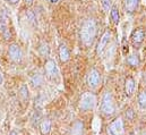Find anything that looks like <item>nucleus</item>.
<instances>
[{"label": "nucleus", "mask_w": 146, "mask_h": 135, "mask_svg": "<svg viewBox=\"0 0 146 135\" xmlns=\"http://www.w3.org/2000/svg\"><path fill=\"white\" fill-rule=\"evenodd\" d=\"M37 51L42 57H49V55H50V45H49V43L45 42V41H42L38 44Z\"/></svg>", "instance_id": "obj_16"}, {"label": "nucleus", "mask_w": 146, "mask_h": 135, "mask_svg": "<svg viewBox=\"0 0 146 135\" xmlns=\"http://www.w3.org/2000/svg\"><path fill=\"white\" fill-rule=\"evenodd\" d=\"M8 56L14 63L18 64L23 59V51L17 43H11L8 48Z\"/></svg>", "instance_id": "obj_9"}, {"label": "nucleus", "mask_w": 146, "mask_h": 135, "mask_svg": "<svg viewBox=\"0 0 146 135\" xmlns=\"http://www.w3.org/2000/svg\"><path fill=\"white\" fill-rule=\"evenodd\" d=\"M131 135H134V134H131Z\"/></svg>", "instance_id": "obj_29"}, {"label": "nucleus", "mask_w": 146, "mask_h": 135, "mask_svg": "<svg viewBox=\"0 0 146 135\" xmlns=\"http://www.w3.org/2000/svg\"><path fill=\"white\" fill-rule=\"evenodd\" d=\"M10 5H17L18 2H19V0H7Z\"/></svg>", "instance_id": "obj_23"}, {"label": "nucleus", "mask_w": 146, "mask_h": 135, "mask_svg": "<svg viewBox=\"0 0 146 135\" xmlns=\"http://www.w3.org/2000/svg\"><path fill=\"white\" fill-rule=\"evenodd\" d=\"M100 110L104 116H111L114 114L115 111V104L112 94L109 91L104 92L101 99V106H100Z\"/></svg>", "instance_id": "obj_2"}, {"label": "nucleus", "mask_w": 146, "mask_h": 135, "mask_svg": "<svg viewBox=\"0 0 146 135\" xmlns=\"http://www.w3.org/2000/svg\"><path fill=\"white\" fill-rule=\"evenodd\" d=\"M2 82H3V77H2V74L0 73V84H2Z\"/></svg>", "instance_id": "obj_26"}, {"label": "nucleus", "mask_w": 146, "mask_h": 135, "mask_svg": "<svg viewBox=\"0 0 146 135\" xmlns=\"http://www.w3.org/2000/svg\"><path fill=\"white\" fill-rule=\"evenodd\" d=\"M136 88V82L133 76H128L125 81V93L127 97H131Z\"/></svg>", "instance_id": "obj_11"}, {"label": "nucleus", "mask_w": 146, "mask_h": 135, "mask_svg": "<svg viewBox=\"0 0 146 135\" xmlns=\"http://www.w3.org/2000/svg\"><path fill=\"white\" fill-rule=\"evenodd\" d=\"M111 37H112V33H111V31L109 29L106 30L103 32V34L101 35V37L99 40V43H98V48H96V53L99 56H101L106 51V49L108 48L110 41H111Z\"/></svg>", "instance_id": "obj_8"}, {"label": "nucleus", "mask_w": 146, "mask_h": 135, "mask_svg": "<svg viewBox=\"0 0 146 135\" xmlns=\"http://www.w3.org/2000/svg\"><path fill=\"white\" fill-rule=\"evenodd\" d=\"M141 0H123V7L126 13L128 14H134L139 6Z\"/></svg>", "instance_id": "obj_12"}, {"label": "nucleus", "mask_w": 146, "mask_h": 135, "mask_svg": "<svg viewBox=\"0 0 146 135\" xmlns=\"http://www.w3.org/2000/svg\"><path fill=\"white\" fill-rule=\"evenodd\" d=\"M0 33L2 34L3 39L7 40V41H8V40H11V37H13L10 30L8 29L6 22H3V21H0Z\"/></svg>", "instance_id": "obj_18"}, {"label": "nucleus", "mask_w": 146, "mask_h": 135, "mask_svg": "<svg viewBox=\"0 0 146 135\" xmlns=\"http://www.w3.org/2000/svg\"><path fill=\"white\" fill-rule=\"evenodd\" d=\"M110 18H111L113 24H115V25L119 24V22H120V11H119L118 6H115V5L112 6V8L110 10Z\"/></svg>", "instance_id": "obj_15"}, {"label": "nucleus", "mask_w": 146, "mask_h": 135, "mask_svg": "<svg viewBox=\"0 0 146 135\" xmlns=\"http://www.w3.org/2000/svg\"><path fill=\"white\" fill-rule=\"evenodd\" d=\"M144 80H145V83H146V73H145V75H144Z\"/></svg>", "instance_id": "obj_28"}, {"label": "nucleus", "mask_w": 146, "mask_h": 135, "mask_svg": "<svg viewBox=\"0 0 146 135\" xmlns=\"http://www.w3.org/2000/svg\"><path fill=\"white\" fill-rule=\"evenodd\" d=\"M98 35V25L94 18H87L83 22L79 30V39L84 47L90 48L95 42Z\"/></svg>", "instance_id": "obj_1"}, {"label": "nucleus", "mask_w": 146, "mask_h": 135, "mask_svg": "<svg viewBox=\"0 0 146 135\" xmlns=\"http://www.w3.org/2000/svg\"><path fill=\"white\" fill-rule=\"evenodd\" d=\"M126 63L130 67H134V68L139 67L141 66V57H139L138 53H131V55H129L127 57Z\"/></svg>", "instance_id": "obj_14"}, {"label": "nucleus", "mask_w": 146, "mask_h": 135, "mask_svg": "<svg viewBox=\"0 0 146 135\" xmlns=\"http://www.w3.org/2000/svg\"><path fill=\"white\" fill-rule=\"evenodd\" d=\"M44 73L46 78L50 81H57L59 78V69L57 66V63L53 59L51 58L46 59L44 64Z\"/></svg>", "instance_id": "obj_4"}, {"label": "nucleus", "mask_w": 146, "mask_h": 135, "mask_svg": "<svg viewBox=\"0 0 146 135\" xmlns=\"http://www.w3.org/2000/svg\"><path fill=\"white\" fill-rule=\"evenodd\" d=\"M48 1H49L50 3H57V2L59 1V0H48Z\"/></svg>", "instance_id": "obj_25"}, {"label": "nucleus", "mask_w": 146, "mask_h": 135, "mask_svg": "<svg viewBox=\"0 0 146 135\" xmlns=\"http://www.w3.org/2000/svg\"><path fill=\"white\" fill-rule=\"evenodd\" d=\"M138 106L142 110H145L146 109V90L145 91H142L139 94H138Z\"/></svg>", "instance_id": "obj_20"}, {"label": "nucleus", "mask_w": 146, "mask_h": 135, "mask_svg": "<svg viewBox=\"0 0 146 135\" xmlns=\"http://www.w3.org/2000/svg\"><path fill=\"white\" fill-rule=\"evenodd\" d=\"M85 132V126L84 123L82 120H76L72 126V131H70V135H84Z\"/></svg>", "instance_id": "obj_13"}, {"label": "nucleus", "mask_w": 146, "mask_h": 135, "mask_svg": "<svg viewBox=\"0 0 146 135\" xmlns=\"http://www.w3.org/2000/svg\"><path fill=\"white\" fill-rule=\"evenodd\" d=\"M144 135H146V134H144Z\"/></svg>", "instance_id": "obj_30"}, {"label": "nucleus", "mask_w": 146, "mask_h": 135, "mask_svg": "<svg viewBox=\"0 0 146 135\" xmlns=\"http://www.w3.org/2000/svg\"><path fill=\"white\" fill-rule=\"evenodd\" d=\"M58 55H59L61 63H67L70 59V51L65 43H60V45L58 48Z\"/></svg>", "instance_id": "obj_10"}, {"label": "nucleus", "mask_w": 146, "mask_h": 135, "mask_svg": "<svg viewBox=\"0 0 146 135\" xmlns=\"http://www.w3.org/2000/svg\"><path fill=\"white\" fill-rule=\"evenodd\" d=\"M96 104V97L92 92H85L82 94L79 100V109L82 111H90L94 109Z\"/></svg>", "instance_id": "obj_3"}, {"label": "nucleus", "mask_w": 146, "mask_h": 135, "mask_svg": "<svg viewBox=\"0 0 146 135\" xmlns=\"http://www.w3.org/2000/svg\"><path fill=\"white\" fill-rule=\"evenodd\" d=\"M19 93H21V97H22V99H23V100H27V99H29V97H30L27 85L23 84V85H22V88H21V90H19Z\"/></svg>", "instance_id": "obj_22"}, {"label": "nucleus", "mask_w": 146, "mask_h": 135, "mask_svg": "<svg viewBox=\"0 0 146 135\" xmlns=\"http://www.w3.org/2000/svg\"><path fill=\"white\" fill-rule=\"evenodd\" d=\"M108 135H125L123 128V120L121 117L115 118L107 128Z\"/></svg>", "instance_id": "obj_7"}, {"label": "nucleus", "mask_w": 146, "mask_h": 135, "mask_svg": "<svg viewBox=\"0 0 146 135\" xmlns=\"http://www.w3.org/2000/svg\"><path fill=\"white\" fill-rule=\"evenodd\" d=\"M86 82L91 89H96L101 83V73L95 67L91 68L86 76Z\"/></svg>", "instance_id": "obj_6"}, {"label": "nucleus", "mask_w": 146, "mask_h": 135, "mask_svg": "<svg viewBox=\"0 0 146 135\" xmlns=\"http://www.w3.org/2000/svg\"><path fill=\"white\" fill-rule=\"evenodd\" d=\"M10 135H18V134H17V133H16V132H15V131H13V132H11V133H10Z\"/></svg>", "instance_id": "obj_27"}, {"label": "nucleus", "mask_w": 146, "mask_h": 135, "mask_svg": "<svg viewBox=\"0 0 146 135\" xmlns=\"http://www.w3.org/2000/svg\"><path fill=\"white\" fill-rule=\"evenodd\" d=\"M33 1H34V0H25V2H26L27 5H32V3H33Z\"/></svg>", "instance_id": "obj_24"}, {"label": "nucleus", "mask_w": 146, "mask_h": 135, "mask_svg": "<svg viewBox=\"0 0 146 135\" xmlns=\"http://www.w3.org/2000/svg\"><path fill=\"white\" fill-rule=\"evenodd\" d=\"M51 131V120L50 119H43L40 123V132L42 135H48Z\"/></svg>", "instance_id": "obj_17"}, {"label": "nucleus", "mask_w": 146, "mask_h": 135, "mask_svg": "<svg viewBox=\"0 0 146 135\" xmlns=\"http://www.w3.org/2000/svg\"><path fill=\"white\" fill-rule=\"evenodd\" d=\"M30 83H31V85H32L34 89H37V88L42 86V84H43V77H42V75H40L38 73L34 74L33 76H31Z\"/></svg>", "instance_id": "obj_19"}, {"label": "nucleus", "mask_w": 146, "mask_h": 135, "mask_svg": "<svg viewBox=\"0 0 146 135\" xmlns=\"http://www.w3.org/2000/svg\"><path fill=\"white\" fill-rule=\"evenodd\" d=\"M101 6L106 13H109L113 6V2H112V0H101Z\"/></svg>", "instance_id": "obj_21"}, {"label": "nucleus", "mask_w": 146, "mask_h": 135, "mask_svg": "<svg viewBox=\"0 0 146 135\" xmlns=\"http://www.w3.org/2000/svg\"><path fill=\"white\" fill-rule=\"evenodd\" d=\"M146 37V32L145 29L143 27H136L131 34H130V41H131V44L135 49H138L145 41Z\"/></svg>", "instance_id": "obj_5"}]
</instances>
